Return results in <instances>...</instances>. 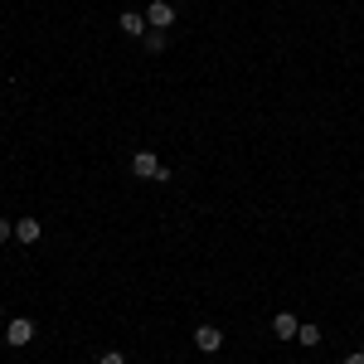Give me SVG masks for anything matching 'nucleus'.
<instances>
[{
  "label": "nucleus",
  "mask_w": 364,
  "mask_h": 364,
  "mask_svg": "<svg viewBox=\"0 0 364 364\" xmlns=\"http://www.w3.org/2000/svg\"><path fill=\"white\" fill-rule=\"evenodd\" d=\"M345 364H364V350H360V355H345Z\"/></svg>",
  "instance_id": "12"
},
{
  "label": "nucleus",
  "mask_w": 364,
  "mask_h": 364,
  "mask_svg": "<svg viewBox=\"0 0 364 364\" xmlns=\"http://www.w3.org/2000/svg\"><path fill=\"white\" fill-rule=\"evenodd\" d=\"M132 175H141V180H170V170L156 161V151H136L132 156Z\"/></svg>",
  "instance_id": "1"
},
{
  "label": "nucleus",
  "mask_w": 364,
  "mask_h": 364,
  "mask_svg": "<svg viewBox=\"0 0 364 364\" xmlns=\"http://www.w3.org/2000/svg\"><path fill=\"white\" fill-rule=\"evenodd\" d=\"M272 331H277L282 340H296V331H301V321H296L291 311H277V316H272Z\"/></svg>",
  "instance_id": "6"
},
{
  "label": "nucleus",
  "mask_w": 364,
  "mask_h": 364,
  "mask_svg": "<svg viewBox=\"0 0 364 364\" xmlns=\"http://www.w3.org/2000/svg\"><path fill=\"white\" fill-rule=\"evenodd\" d=\"M146 25L151 29H170L175 25V5H170V0H151V5H146Z\"/></svg>",
  "instance_id": "2"
},
{
  "label": "nucleus",
  "mask_w": 364,
  "mask_h": 364,
  "mask_svg": "<svg viewBox=\"0 0 364 364\" xmlns=\"http://www.w3.org/2000/svg\"><path fill=\"white\" fill-rule=\"evenodd\" d=\"M10 238H15V224H10V219H0V243H10Z\"/></svg>",
  "instance_id": "10"
},
{
  "label": "nucleus",
  "mask_w": 364,
  "mask_h": 364,
  "mask_svg": "<svg viewBox=\"0 0 364 364\" xmlns=\"http://www.w3.org/2000/svg\"><path fill=\"white\" fill-rule=\"evenodd\" d=\"M195 345L204 350V355H219V350H224V331H219V326H199Z\"/></svg>",
  "instance_id": "3"
},
{
  "label": "nucleus",
  "mask_w": 364,
  "mask_h": 364,
  "mask_svg": "<svg viewBox=\"0 0 364 364\" xmlns=\"http://www.w3.org/2000/svg\"><path fill=\"white\" fill-rule=\"evenodd\" d=\"M296 345L316 350V345H321V331H316V326H301V331H296Z\"/></svg>",
  "instance_id": "9"
},
{
  "label": "nucleus",
  "mask_w": 364,
  "mask_h": 364,
  "mask_svg": "<svg viewBox=\"0 0 364 364\" xmlns=\"http://www.w3.org/2000/svg\"><path fill=\"white\" fill-rule=\"evenodd\" d=\"M0 311H5V306H0Z\"/></svg>",
  "instance_id": "13"
},
{
  "label": "nucleus",
  "mask_w": 364,
  "mask_h": 364,
  "mask_svg": "<svg viewBox=\"0 0 364 364\" xmlns=\"http://www.w3.org/2000/svg\"><path fill=\"white\" fill-rule=\"evenodd\" d=\"M5 340H10L15 350H20V345H29V340H34V321H25V316H15V321L5 326Z\"/></svg>",
  "instance_id": "4"
},
{
  "label": "nucleus",
  "mask_w": 364,
  "mask_h": 364,
  "mask_svg": "<svg viewBox=\"0 0 364 364\" xmlns=\"http://www.w3.org/2000/svg\"><path fill=\"white\" fill-rule=\"evenodd\" d=\"M117 29H122V34H132V39H146V15H136V10H122V15H117Z\"/></svg>",
  "instance_id": "5"
},
{
  "label": "nucleus",
  "mask_w": 364,
  "mask_h": 364,
  "mask_svg": "<svg viewBox=\"0 0 364 364\" xmlns=\"http://www.w3.org/2000/svg\"><path fill=\"white\" fill-rule=\"evenodd\" d=\"M166 29H146V49H151V54H166Z\"/></svg>",
  "instance_id": "8"
},
{
  "label": "nucleus",
  "mask_w": 364,
  "mask_h": 364,
  "mask_svg": "<svg viewBox=\"0 0 364 364\" xmlns=\"http://www.w3.org/2000/svg\"><path fill=\"white\" fill-rule=\"evenodd\" d=\"M97 364H127V360H122L117 350H107V355H102V360H97Z\"/></svg>",
  "instance_id": "11"
},
{
  "label": "nucleus",
  "mask_w": 364,
  "mask_h": 364,
  "mask_svg": "<svg viewBox=\"0 0 364 364\" xmlns=\"http://www.w3.org/2000/svg\"><path fill=\"white\" fill-rule=\"evenodd\" d=\"M39 233H44L39 219H15V238H20V243H39Z\"/></svg>",
  "instance_id": "7"
}]
</instances>
